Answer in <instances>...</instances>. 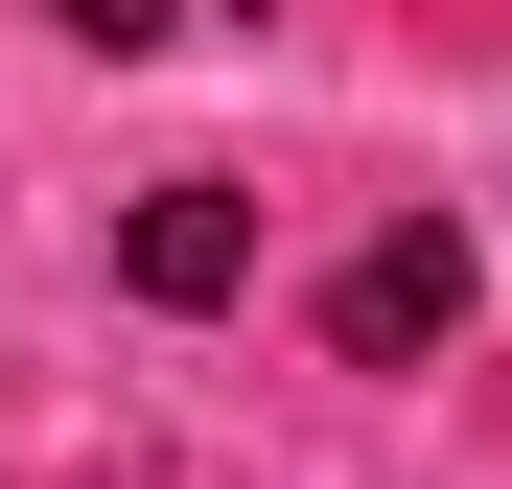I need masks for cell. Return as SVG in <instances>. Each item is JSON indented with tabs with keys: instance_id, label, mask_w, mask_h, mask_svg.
<instances>
[{
	"instance_id": "cell-1",
	"label": "cell",
	"mask_w": 512,
	"mask_h": 489,
	"mask_svg": "<svg viewBox=\"0 0 512 489\" xmlns=\"http://www.w3.org/2000/svg\"><path fill=\"white\" fill-rule=\"evenodd\" d=\"M443 326H466V233H443V210H396L373 257L326 280V350H350V373H419Z\"/></svg>"
},
{
	"instance_id": "cell-2",
	"label": "cell",
	"mask_w": 512,
	"mask_h": 489,
	"mask_svg": "<svg viewBox=\"0 0 512 489\" xmlns=\"http://www.w3.org/2000/svg\"><path fill=\"white\" fill-rule=\"evenodd\" d=\"M117 280H140V303H233V280H256V210H233V187H163V210L117 233Z\"/></svg>"
},
{
	"instance_id": "cell-3",
	"label": "cell",
	"mask_w": 512,
	"mask_h": 489,
	"mask_svg": "<svg viewBox=\"0 0 512 489\" xmlns=\"http://www.w3.org/2000/svg\"><path fill=\"white\" fill-rule=\"evenodd\" d=\"M163 24H210V0H70V47H163Z\"/></svg>"
}]
</instances>
